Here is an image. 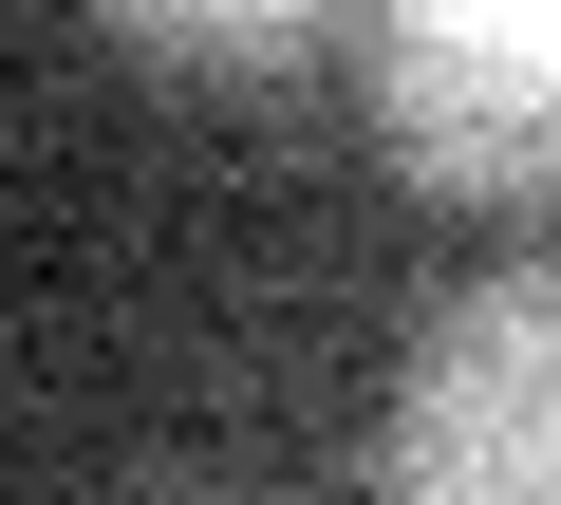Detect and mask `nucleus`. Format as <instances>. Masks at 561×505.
<instances>
[{
  "label": "nucleus",
  "instance_id": "nucleus-1",
  "mask_svg": "<svg viewBox=\"0 0 561 505\" xmlns=\"http://www.w3.org/2000/svg\"><path fill=\"white\" fill-rule=\"evenodd\" d=\"M356 505H561V282L542 263H505V282L412 319Z\"/></svg>",
  "mask_w": 561,
  "mask_h": 505
},
{
  "label": "nucleus",
  "instance_id": "nucleus-2",
  "mask_svg": "<svg viewBox=\"0 0 561 505\" xmlns=\"http://www.w3.org/2000/svg\"><path fill=\"white\" fill-rule=\"evenodd\" d=\"M356 113L393 150V187L431 206H524L561 169V20L542 0H393V20H356Z\"/></svg>",
  "mask_w": 561,
  "mask_h": 505
},
{
  "label": "nucleus",
  "instance_id": "nucleus-3",
  "mask_svg": "<svg viewBox=\"0 0 561 505\" xmlns=\"http://www.w3.org/2000/svg\"><path fill=\"white\" fill-rule=\"evenodd\" d=\"M113 57L131 76H187V94H300L356 57L337 0H113Z\"/></svg>",
  "mask_w": 561,
  "mask_h": 505
},
{
  "label": "nucleus",
  "instance_id": "nucleus-4",
  "mask_svg": "<svg viewBox=\"0 0 561 505\" xmlns=\"http://www.w3.org/2000/svg\"><path fill=\"white\" fill-rule=\"evenodd\" d=\"M187 505H206V486H187Z\"/></svg>",
  "mask_w": 561,
  "mask_h": 505
}]
</instances>
